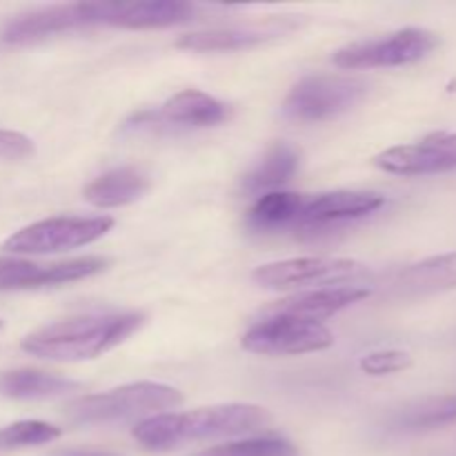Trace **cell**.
Segmentation results:
<instances>
[{
  "instance_id": "6",
  "label": "cell",
  "mask_w": 456,
  "mask_h": 456,
  "mask_svg": "<svg viewBox=\"0 0 456 456\" xmlns=\"http://www.w3.org/2000/svg\"><path fill=\"white\" fill-rule=\"evenodd\" d=\"M111 225L114 221L110 216L47 218V221L31 223L9 236L3 243V249L9 254L67 252V249L83 248L102 239L111 230Z\"/></svg>"
},
{
  "instance_id": "9",
  "label": "cell",
  "mask_w": 456,
  "mask_h": 456,
  "mask_svg": "<svg viewBox=\"0 0 456 456\" xmlns=\"http://www.w3.org/2000/svg\"><path fill=\"white\" fill-rule=\"evenodd\" d=\"M379 169L399 176H421L456 169V132H435L410 145H396L372 160Z\"/></svg>"
},
{
  "instance_id": "20",
  "label": "cell",
  "mask_w": 456,
  "mask_h": 456,
  "mask_svg": "<svg viewBox=\"0 0 456 456\" xmlns=\"http://www.w3.org/2000/svg\"><path fill=\"white\" fill-rule=\"evenodd\" d=\"M456 423V395L414 401L392 417L399 432H430Z\"/></svg>"
},
{
  "instance_id": "7",
  "label": "cell",
  "mask_w": 456,
  "mask_h": 456,
  "mask_svg": "<svg viewBox=\"0 0 456 456\" xmlns=\"http://www.w3.org/2000/svg\"><path fill=\"white\" fill-rule=\"evenodd\" d=\"M332 346L334 334L323 323L276 314H265L243 337L245 350L265 356L310 354Z\"/></svg>"
},
{
  "instance_id": "14",
  "label": "cell",
  "mask_w": 456,
  "mask_h": 456,
  "mask_svg": "<svg viewBox=\"0 0 456 456\" xmlns=\"http://www.w3.org/2000/svg\"><path fill=\"white\" fill-rule=\"evenodd\" d=\"M294 27H297V20L292 18H267L265 22H252V25L185 34L176 40V47L190 49V52H236V49L267 43L276 36H283L285 31H292Z\"/></svg>"
},
{
  "instance_id": "23",
  "label": "cell",
  "mask_w": 456,
  "mask_h": 456,
  "mask_svg": "<svg viewBox=\"0 0 456 456\" xmlns=\"http://www.w3.org/2000/svg\"><path fill=\"white\" fill-rule=\"evenodd\" d=\"M61 436V428L45 421H18L0 430V450L29 448V445L52 444Z\"/></svg>"
},
{
  "instance_id": "5",
  "label": "cell",
  "mask_w": 456,
  "mask_h": 456,
  "mask_svg": "<svg viewBox=\"0 0 456 456\" xmlns=\"http://www.w3.org/2000/svg\"><path fill=\"white\" fill-rule=\"evenodd\" d=\"M441 38L430 29L405 27L390 36L361 40L334 53V65L341 69H377V67H401L419 62L439 47Z\"/></svg>"
},
{
  "instance_id": "8",
  "label": "cell",
  "mask_w": 456,
  "mask_h": 456,
  "mask_svg": "<svg viewBox=\"0 0 456 456\" xmlns=\"http://www.w3.org/2000/svg\"><path fill=\"white\" fill-rule=\"evenodd\" d=\"M365 267L352 258H288V261L267 263L254 270V283L265 289H294L305 285H332L361 279Z\"/></svg>"
},
{
  "instance_id": "21",
  "label": "cell",
  "mask_w": 456,
  "mask_h": 456,
  "mask_svg": "<svg viewBox=\"0 0 456 456\" xmlns=\"http://www.w3.org/2000/svg\"><path fill=\"white\" fill-rule=\"evenodd\" d=\"M303 196L305 194H292V191H270V194H263L249 209V227L261 232L294 227L297 225L298 212H301Z\"/></svg>"
},
{
  "instance_id": "13",
  "label": "cell",
  "mask_w": 456,
  "mask_h": 456,
  "mask_svg": "<svg viewBox=\"0 0 456 456\" xmlns=\"http://www.w3.org/2000/svg\"><path fill=\"white\" fill-rule=\"evenodd\" d=\"M230 118V105L209 94L185 89L169 98L159 111H142L136 114L129 127H145V125H174V127H212Z\"/></svg>"
},
{
  "instance_id": "17",
  "label": "cell",
  "mask_w": 456,
  "mask_h": 456,
  "mask_svg": "<svg viewBox=\"0 0 456 456\" xmlns=\"http://www.w3.org/2000/svg\"><path fill=\"white\" fill-rule=\"evenodd\" d=\"M147 190H150V176L142 169L116 167L87 185L85 199L96 208H123L142 199Z\"/></svg>"
},
{
  "instance_id": "1",
  "label": "cell",
  "mask_w": 456,
  "mask_h": 456,
  "mask_svg": "<svg viewBox=\"0 0 456 456\" xmlns=\"http://www.w3.org/2000/svg\"><path fill=\"white\" fill-rule=\"evenodd\" d=\"M270 421V414L258 405L227 403L200 408L194 412L156 414L134 428V439L151 452H167L194 441L225 439L254 432Z\"/></svg>"
},
{
  "instance_id": "18",
  "label": "cell",
  "mask_w": 456,
  "mask_h": 456,
  "mask_svg": "<svg viewBox=\"0 0 456 456\" xmlns=\"http://www.w3.org/2000/svg\"><path fill=\"white\" fill-rule=\"evenodd\" d=\"M80 383L40 370H12L0 374V395L20 401H47L78 392Z\"/></svg>"
},
{
  "instance_id": "4",
  "label": "cell",
  "mask_w": 456,
  "mask_h": 456,
  "mask_svg": "<svg viewBox=\"0 0 456 456\" xmlns=\"http://www.w3.org/2000/svg\"><path fill=\"white\" fill-rule=\"evenodd\" d=\"M368 80L359 76L314 74L298 80L283 102V114L298 123H321L359 105L368 94Z\"/></svg>"
},
{
  "instance_id": "22",
  "label": "cell",
  "mask_w": 456,
  "mask_h": 456,
  "mask_svg": "<svg viewBox=\"0 0 456 456\" xmlns=\"http://www.w3.org/2000/svg\"><path fill=\"white\" fill-rule=\"evenodd\" d=\"M194 456H298V450L288 439L263 436V439L236 441V444L216 445Z\"/></svg>"
},
{
  "instance_id": "27",
  "label": "cell",
  "mask_w": 456,
  "mask_h": 456,
  "mask_svg": "<svg viewBox=\"0 0 456 456\" xmlns=\"http://www.w3.org/2000/svg\"><path fill=\"white\" fill-rule=\"evenodd\" d=\"M0 328H3V323H0Z\"/></svg>"
},
{
  "instance_id": "25",
  "label": "cell",
  "mask_w": 456,
  "mask_h": 456,
  "mask_svg": "<svg viewBox=\"0 0 456 456\" xmlns=\"http://www.w3.org/2000/svg\"><path fill=\"white\" fill-rule=\"evenodd\" d=\"M34 154V142L20 132L0 129V160H20Z\"/></svg>"
},
{
  "instance_id": "10",
  "label": "cell",
  "mask_w": 456,
  "mask_h": 456,
  "mask_svg": "<svg viewBox=\"0 0 456 456\" xmlns=\"http://www.w3.org/2000/svg\"><path fill=\"white\" fill-rule=\"evenodd\" d=\"M196 9L181 0H102L92 3L94 25H111L123 29H160L191 20Z\"/></svg>"
},
{
  "instance_id": "11",
  "label": "cell",
  "mask_w": 456,
  "mask_h": 456,
  "mask_svg": "<svg viewBox=\"0 0 456 456\" xmlns=\"http://www.w3.org/2000/svg\"><path fill=\"white\" fill-rule=\"evenodd\" d=\"M89 25H94L92 3L56 4V7L36 9V12L22 13L9 20L0 31V40L4 45H29Z\"/></svg>"
},
{
  "instance_id": "3",
  "label": "cell",
  "mask_w": 456,
  "mask_h": 456,
  "mask_svg": "<svg viewBox=\"0 0 456 456\" xmlns=\"http://www.w3.org/2000/svg\"><path fill=\"white\" fill-rule=\"evenodd\" d=\"M183 403V395L176 387L163 383H129L102 395H89L74 401L67 408V417L74 423L92 426V423H114L127 419L147 417V414L163 412V410L178 408Z\"/></svg>"
},
{
  "instance_id": "12",
  "label": "cell",
  "mask_w": 456,
  "mask_h": 456,
  "mask_svg": "<svg viewBox=\"0 0 456 456\" xmlns=\"http://www.w3.org/2000/svg\"><path fill=\"white\" fill-rule=\"evenodd\" d=\"M386 199L374 191H325V194L303 196L301 212H298V230H323L343 221H354L374 214L383 208Z\"/></svg>"
},
{
  "instance_id": "24",
  "label": "cell",
  "mask_w": 456,
  "mask_h": 456,
  "mask_svg": "<svg viewBox=\"0 0 456 456\" xmlns=\"http://www.w3.org/2000/svg\"><path fill=\"white\" fill-rule=\"evenodd\" d=\"M359 365L370 377H386V374H396L408 370L412 365V356L403 350H379L365 354Z\"/></svg>"
},
{
  "instance_id": "2",
  "label": "cell",
  "mask_w": 456,
  "mask_h": 456,
  "mask_svg": "<svg viewBox=\"0 0 456 456\" xmlns=\"http://www.w3.org/2000/svg\"><path fill=\"white\" fill-rule=\"evenodd\" d=\"M141 312L92 314L58 321L22 338L20 347L31 356L47 361H87L120 346L142 325Z\"/></svg>"
},
{
  "instance_id": "16",
  "label": "cell",
  "mask_w": 456,
  "mask_h": 456,
  "mask_svg": "<svg viewBox=\"0 0 456 456\" xmlns=\"http://www.w3.org/2000/svg\"><path fill=\"white\" fill-rule=\"evenodd\" d=\"M395 288L405 297H428L456 288V252L423 258L405 267L395 281Z\"/></svg>"
},
{
  "instance_id": "26",
  "label": "cell",
  "mask_w": 456,
  "mask_h": 456,
  "mask_svg": "<svg viewBox=\"0 0 456 456\" xmlns=\"http://www.w3.org/2000/svg\"><path fill=\"white\" fill-rule=\"evenodd\" d=\"M53 456H111V454L96 452V450H62V452H56Z\"/></svg>"
},
{
  "instance_id": "15",
  "label": "cell",
  "mask_w": 456,
  "mask_h": 456,
  "mask_svg": "<svg viewBox=\"0 0 456 456\" xmlns=\"http://www.w3.org/2000/svg\"><path fill=\"white\" fill-rule=\"evenodd\" d=\"M370 297V288L363 285H338V288H321L314 292L297 294V297L283 298V301L274 303L267 307L265 314L276 316H292V319L303 321H316L337 314V312L346 310V307L354 305V303L363 301Z\"/></svg>"
},
{
  "instance_id": "19",
  "label": "cell",
  "mask_w": 456,
  "mask_h": 456,
  "mask_svg": "<svg viewBox=\"0 0 456 456\" xmlns=\"http://www.w3.org/2000/svg\"><path fill=\"white\" fill-rule=\"evenodd\" d=\"M298 165H301V151L288 142H276L263 156L261 163L243 178V191L245 194H261V191L270 194L272 190L292 181Z\"/></svg>"
}]
</instances>
